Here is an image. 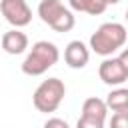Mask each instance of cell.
I'll list each match as a JSON object with an SVG mask.
<instances>
[{
  "mask_svg": "<svg viewBox=\"0 0 128 128\" xmlns=\"http://www.w3.org/2000/svg\"><path fill=\"white\" fill-rule=\"evenodd\" d=\"M126 38H128V32H126L124 24H120V22H104L90 36V48H92V52L108 58L114 52H118L120 48H124Z\"/></svg>",
  "mask_w": 128,
  "mask_h": 128,
  "instance_id": "1",
  "label": "cell"
},
{
  "mask_svg": "<svg viewBox=\"0 0 128 128\" xmlns=\"http://www.w3.org/2000/svg\"><path fill=\"white\" fill-rule=\"evenodd\" d=\"M60 58L58 46L54 42L48 40H38L32 44L30 52L26 54L24 62H22V72L26 76H40L44 72H48Z\"/></svg>",
  "mask_w": 128,
  "mask_h": 128,
  "instance_id": "2",
  "label": "cell"
},
{
  "mask_svg": "<svg viewBox=\"0 0 128 128\" xmlns=\"http://www.w3.org/2000/svg\"><path fill=\"white\" fill-rule=\"evenodd\" d=\"M66 96V86L60 78H48V80H42L40 86L34 90V96H32V104L38 112H44V114H50V112H56L58 106L62 104Z\"/></svg>",
  "mask_w": 128,
  "mask_h": 128,
  "instance_id": "3",
  "label": "cell"
},
{
  "mask_svg": "<svg viewBox=\"0 0 128 128\" xmlns=\"http://www.w3.org/2000/svg\"><path fill=\"white\" fill-rule=\"evenodd\" d=\"M38 16L54 32H70L76 24L72 10L66 8L62 0H42L38 4Z\"/></svg>",
  "mask_w": 128,
  "mask_h": 128,
  "instance_id": "4",
  "label": "cell"
},
{
  "mask_svg": "<svg viewBox=\"0 0 128 128\" xmlns=\"http://www.w3.org/2000/svg\"><path fill=\"white\" fill-rule=\"evenodd\" d=\"M0 12L14 28H22L32 22V10L26 0H0Z\"/></svg>",
  "mask_w": 128,
  "mask_h": 128,
  "instance_id": "5",
  "label": "cell"
},
{
  "mask_svg": "<svg viewBox=\"0 0 128 128\" xmlns=\"http://www.w3.org/2000/svg\"><path fill=\"white\" fill-rule=\"evenodd\" d=\"M98 76L108 86H120L128 80V72L124 64L120 62V58H114V56H108L102 60V64L98 66Z\"/></svg>",
  "mask_w": 128,
  "mask_h": 128,
  "instance_id": "6",
  "label": "cell"
},
{
  "mask_svg": "<svg viewBox=\"0 0 128 128\" xmlns=\"http://www.w3.org/2000/svg\"><path fill=\"white\" fill-rule=\"evenodd\" d=\"M88 60H90V50H88V46L82 40L68 42V46L64 48V62L70 68H74V70L84 68L88 64Z\"/></svg>",
  "mask_w": 128,
  "mask_h": 128,
  "instance_id": "7",
  "label": "cell"
},
{
  "mask_svg": "<svg viewBox=\"0 0 128 128\" xmlns=\"http://www.w3.org/2000/svg\"><path fill=\"white\" fill-rule=\"evenodd\" d=\"M0 44H2V50H4L6 54L18 56V54L26 52V48H28V36H26L20 28H12V30L4 32Z\"/></svg>",
  "mask_w": 128,
  "mask_h": 128,
  "instance_id": "8",
  "label": "cell"
},
{
  "mask_svg": "<svg viewBox=\"0 0 128 128\" xmlns=\"http://www.w3.org/2000/svg\"><path fill=\"white\" fill-rule=\"evenodd\" d=\"M82 116H88V118H96V120H106L108 116V106L104 100L92 96V98H86L84 104H82Z\"/></svg>",
  "mask_w": 128,
  "mask_h": 128,
  "instance_id": "9",
  "label": "cell"
},
{
  "mask_svg": "<svg viewBox=\"0 0 128 128\" xmlns=\"http://www.w3.org/2000/svg\"><path fill=\"white\" fill-rule=\"evenodd\" d=\"M68 4H70L72 10H76V12H86V14H90V16H100V14L108 8V4H106L104 0H68Z\"/></svg>",
  "mask_w": 128,
  "mask_h": 128,
  "instance_id": "10",
  "label": "cell"
},
{
  "mask_svg": "<svg viewBox=\"0 0 128 128\" xmlns=\"http://www.w3.org/2000/svg\"><path fill=\"white\" fill-rule=\"evenodd\" d=\"M106 106L112 112H122L128 110V88H114L108 96H106Z\"/></svg>",
  "mask_w": 128,
  "mask_h": 128,
  "instance_id": "11",
  "label": "cell"
},
{
  "mask_svg": "<svg viewBox=\"0 0 128 128\" xmlns=\"http://www.w3.org/2000/svg\"><path fill=\"white\" fill-rule=\"evenodd\" d=\"M108 128H128V110L114 112L108 122Z\"/></svg>",
  "mask_w": 128,
  "mask_h": 128,
  "instance_id": "12",
  "label": "cell"
},
{
  "mask_svg": "<svg viewBox=\"0 0 128 128\" xmlns=\"http://www.w3.org/2000/svg\"><path fill=\"white\" fill-rule=\"evenodd\" d=\"M76 128H104V120H96V118H88V116H80L76 122Z\"/></svg>",
  "mask_w": 128,
  "mask_h": 128,
  "instance_id": "13",
  "label": "cell"
},
{
  "mask_svg": "<svg viewBox=\"0 0 128 128\" xmlns=\"http://www.w3.org/2000/svg\"><path fill=\"white\" fill-rule=\"evenodd\" d=\"M44 128H70V126H68V122L62 120V118H48V120L44 122Z\"/></svg>",
  "mask_w": 128,
  "mask_h": 128,
  "instance_id": "14",
  "label": "cell"
},
{
  "mask_svg": "<svg viewBox=\"0 0 128 128\" xmlns=\"http://www.w3.org/2000/svg\"><path fill=\"white\" fill-rule=\"evenodd\" d=\"M118 58H120V62L124 64V68H126V72H128V48H122V52L118 54Z\"/></svg>",
  "mask_w": 128,
  "mask_h": 128,
  "instance_id": "15",
  "label": "cell"
},
{
  "mask_svg": "<svg viewBox=\"0 0 128 128\" xmlns=\"http://www.w3.org/2000/svg\"><path fill=\"white\" fill-rule=\"evenodd\" d=\"M104 2H106V4H108V6H110V4H118V2H120V0H104Z\"/></svg>",
  "mask_w": 128,
  "mask_h": 128,
  "instance_id": "16",
  "label": "cell"
},
{
  "mask_svg": "<svg viewBox=\"0 0 128 128\" xmlns=\"http://www.w3.org/2000/svg\"><path fill=\"white\" fill-rule=\"evenodd\" d=\"M126 22H128V8H126Z\"/></svg>",
  "mask_w": 128,
  "mask_h": 128,
  "instance_id": "17",
  "label": "cell"
}]
</instances>
